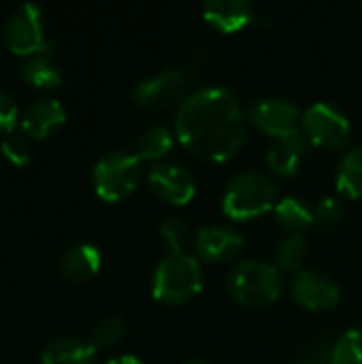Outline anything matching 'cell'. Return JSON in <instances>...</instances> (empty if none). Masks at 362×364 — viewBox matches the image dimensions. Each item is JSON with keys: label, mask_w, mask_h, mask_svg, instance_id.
<instances>
[{"label": "cell", "mask_w": 362, "mask_h": 364, "mask_svg": "<svg viewBox=\"0 0 362 364\" xmlns=\"http://www.w3.org/2000/svg\"><path fill=\"white\" fill-rule=\"evenodd\" d=\"M203 288V267L188 252L164 256L151 277V294L164 305H183Z\"/></svg>", "instance_id": "cell-3"}, {"label": "cell", "mask_w": 362, "mask_h": 364, "mask_svg": "<svg viewBox=\"0 0 362 364\" xmlns=\"http://www.w3.org/2000/svg\"><path fill=\"white\" fill-rule=\"evenodd\" d=\"M341 218L344 205L335 196H326L314 207V224H318L320 228H335L341 222Z\"/></svg>", "instance_id": "cell-27"}, {"label": "cell", "mask_w": 362, "mask_h": 364, "mask_svg": "<svg viewBox=\"0 0 362 364\" xmlns=\"http://www.w3.org/2000/svg\"><path fill=\"white\" fill-rule=\"evenodd\" d=\"M273 213H275V220L280 222V226L290 230L292 235H301V230H305L314 224V207H309V203L299 196L280 198Z\"/></svg>", "instance_id": "cell-18"}, {"label": "cell", "mask_w": 362, "mask_h": 364, "mask_svg": "<svg viewBox=\"0 0 362 364\" xmlns=\"http://www.w3.org/2000/svg\"><path fill=\"white\" fill-rule=\"evenodd\" d=\"M100 250L90 243H77L68 247L60 260V275L70 284L92 279L100 271Z\"/></svg>", "instance_id": "cell-16"}, {"label": "cell", "mask_w": 362, "mask_h": 364, "mask_svg": "<svg viewBox=\"0 0 362 364\" xmlns=\"http://www.w3.org/2000/svg\"><path fill=\"white\" fill-rule=\"evenodd\" d=\"M226 288L245 307H267L282 294V275L271 262L243 260L228 273Z\"/></svg>", "instance_id": "cell-4"}, {"label": "cell", "mask_w": 362, "mask_h": 364, "mask_svg": "<svg viewBox=\"0 0 362 364\" xmlns=\"http://www.w3.org/2000/svg\"><path fill=\"white\" fill-rule=\"evenodd\" d=\"M331 364H362V328L346 331L333 346Z\"/></svg>", "instance_id": "cell-23"}, {"label": "cell", "mask_w": 362, "mask_h": 364, "mask_svg": "<svg viewBox=\"0 0 362 364\" xmlns=\"http://www.w3.org/2000/svg\"><path fill=\"white\" fill-rule=\"evenodd\" d=\"M141 179V158L132 151L115 149L105 154L92 171L96 194L107 203L124 200Z\"/></svg>", "instance_id": "cell-5"}, {"label": "cell", "mask_w": 362, "mask_h": 364, "mask_svg": "<svg viewBox=\"0 0 362 364\" xmlns=\"http://www.w3.org/2000/svg\"><path fill=\"white\" fill-rule=\"evenodd\" d=\"M175 136L192 156L207 162H226L243 147L247 119L230 90L205 85L179 102Z\"/></svg>", "instance_id": "cell-1"}, {"label": "cell", "mask_w": 362, "mask_h": 364, "mask_svg": "<svg viewBox=\"0 0 362 364\" xmlns=\"http://www.w3.org/2000/svg\"><path fill=\"white\" fill-rule=\"evenodd\" d=\"M186 73L179 66H171L160 70L158 75H151L143 81H139L132 87V100L139 107L145 109H162V107H171L181 98L183 90H186Z\"/></svg>", "instance_id": "cell-8"}, {"label": "cell", "mask_w": 362, "mask_h": 364, "mask_svg": "<svg viewBox=\"0 0 362 364\" xmlns=\"http://www.w3.org/2000/svg\"><path fill=\"white\" fill-rule=\"evenodd\" d=\"M250 119L262 134H269L273 139L290 134V132L301 128V111H299V107L292 100L280 98V96L258 100L252 107Z\"/></svg>", "instance_id": "cell-10"}, {"label": "cell", "mask_w": 362, "mask_h": 364, "mask_svg": "<svg viewBox=\"0 0 362 364\" xmlns=\"http://www.w3.org/2000/svg\"><path fill=\"white\" fill-rule=\"evenodd\" d=\"M173 132L162 126V124H154L149 128H145L137 143H134V154L141 160H149V162H160L171 149H173Z\"/></svg>", "instance_id": "cell-21"}, {"label": "cell", "mask_w": 362, "mask_h": 364, "mask_svg": "<svg viewBox=\"0 0 362 364\" xmlns=\"http://www.w3.org/2000/svg\"><path fill=\"white\" fill-rule=\"evenodd\" d=\"M4 43L15 55H36L49 53V43L45 36L43 11L34 2L19 4L4 23Z\"/></svg>", "instance_id": "cell-7"}, {"label": "cell", "mask_w": 362, "mask_h": 364, "mask_svg": "<svg viewBox=\"0 0 362 364\" xmlns=\"http://www.w3.org/2000/svg\"><path fill=\"white\" fill-rule=\"evenodd\" d=\"M94 358L96 348L92 341L79 337H62L43 350L41 364H94Z\"/></svg>", "instance_id": "cell-17"}, {"label": "cell", "mask_w": 362, "mask_h": 364, "mask_svg": "<svg viewBox=\"0 0 362 364\" xmlns=\"http://www.w3.org/2000/svg\"><path fill=\"white\" fill-rule=\"evenodd\" d=\"M196 254L207 262L233 260L243 250V237L239 230L222 224L203 226L194 237Z\"/></svg>", "instance_id": "cell-12"}, {"label": "cell", "mask_w": 362, "mask_h": 364, "mask_svg": "<svg viewBox=\"0 0 362 364\" xmlns=\"http://www.w3.org/2000/svg\"><path fill=\"white\" fill-rule=\"evenodd\" d=\"M19 115L21 111L17 107V100L6 90H0V132H11L15 124H19Z\"/></svg>", "instance_id": "cell-28"}, {"label": "cell", "mask_w": 362, "mask_h": 364, "mask_svg": "<svg viewBox=\"0 0 362 364\" xmlns=\"http://www.w3.org/2000/svg\"><path fill=\"white\" fill-rule=\"evenodd\" d=\"M335 186L348 198H362V147H352L341 156Z\"/></svg>", "instance_id": "cell-19"}, {"label": "cell", "mask_w": 362, "mask_h": 364, "mask_svg": "<svg viewBox=\"0 0 362 364\" xmlns=\"http://www.w3.org/2000/svg\"><path fill=\"white\" fill-rule=\"evenodd\" d=\"M183 364H207V363H203V360H188V363H183Z\"/></svg>", "instance_id": "cell-31"}, {"label": "cell", "mask_w": 362, "mask_h": 364, "mask_svg": "<svg viewBox=\"0 0 362 364\" xmlns=\"http://www.w3.org/2000/svg\"><path fill=\"white\" fill-rule=\"evenodd\" d=\"M254 9L247 0H209L203 6V17L220 32H237L252 21Z\"/></svg>", "instance_id": "cell-15"}, {"label": "cell", "mask_w": 362, "mask_h": 364, "mask_svg": "<svg viewBox=\"0 0 362 364\" xmlns=\"http://www.w3.org/2000/svg\"><path fill=\"white\" fill-rule=\"evenodd\" d=\"M294 301L309 311H329L337 307L341 292L339 286L316 269H301L290 284Z\"/></svg>", "instance_id": "cell-9"}, {"label": "cell", "mask_w": 362, "mask_h": 364, "mask_svg": "<svg viewBox=\"0 0 362 364\" xmlns=\"http://www.w3.org/2000/svg\"><path fill=\"white\" fill-rule=\"evenodd\" d=\"M297 364H331V360H324L320 356H305V358H301Z\"/></svg>", "instance_id": "cell-30"}, {"label": "cell", "mask_w": 362, "mask_h": 364, "mask_svg": "<svg viewBox=\"0 0 362 364\" xmlns=\"http://www.w3.org/2000/svg\"><path fill=\"white\" fill-rule=\"evenodd\" d=\"M105 364H143L137 356H130V354H124V356H117V358H111Z\"/></svg>", "instance_id": "cell-29"}, {"label": "cell", "mask_w": 362, "mask_h": 364, "mask_svg": "<svg viewBox=\"0 0 362 364\" xmlns=\"http://www.w3.org/2000/svg\"><path fill=\"white\" fill-rule=\"evenodd\" d=\"M277 188L271 177L258 171L235 175L222 196V211L235 222H247L275 209Z\"/></svg>", "instance_id": "cell-2"}, {"label": "cell", "mask_w": 362, "mask_h": 364, "mask_svg": "<svg viewBox=\"0 0 362 364\" xmlns=\"http://www.w3.org/2000/svg\"><path fill=\"white\" fill-rule=\"evenodd\" d=\"M299 130L309 143L318 147H326V149H337L348 143L352 124L337 105L320 100L301 113Z\"/></svg>", "instance_id": "cell-6"}, {"label": "cell", "mask_w": 362, "mask_h": 364, "mask_svg": "<svg viewBox=\"0 0 362 364\" xmlns=\"http://www.w3.org/2000/svg\"><path fill=\"white\" fill-rule=\"evenodd\" d=\"M21 77L41 90H53L62 83V70L49 53H36L21 64Z\"/></svg>", "instance_id": "cell-20"}, {"label": "cell", "mask_w": 362, "mask_h": 364, "mask_svg": "<svg viewBox=\"0 0 362 364\" xmlns=\"http://www.w3.org/2000/svg\"><path fill=\"white\" fill-rule=\"evenodd\" d=\"M64 122H66V109L55 98H36L19 115L21 132H26L32 139L49 136Z\"/></svg>", "instance_id": "cell-13"}, {"label": "cell", "mask_w": 362, "mask_h": 364, "mask_svg": "<svg viewBox=\"0 0 362 364\" xmlns=\"http://www.w3.org/2000/svg\"><path fill=\"white\" fill-rule=\"evenodd\" d=\"M309 245L303 235H290L286 237L277 250H275V267L282 271H301L305 258H307Z\"/></svg>", "instance_id": "cell-22"}, {"label": "cell", "mask_w": 362, "mask_h": 364, "mask_svg": "<svg viewBox=\"0 0 362 364\" xmlns=\"http://www.w3.org/2000/svg\"><path fill=\"white\" fill-rule=\"evenodd\" d=\"M151 192L169 205L183 207L196 194V181L188 168L175 162H158L149 171Z\"/></svg>", "instance_id": "cell-11"}, {"label": "cell", "mask_w": 362, "mask_h": 364, "mask_svg": "<svg viewBox=\"0 0 362 364\" xmlns=\"http://www.w3.org/2000/svg\"><path fill=\"white\" fill-rule=\"evenodd\" d=\"M0 149L4 154V158L15 166L28 164L30 156H32V147H30V141L26 139V132H17V130H11L2 136Z\"/></svg>", "instance_id": "cell-24"}, {"label": "cell", "mask_w": 362, "mask_h": 364, "mask_svg": "<svg viewBox=\"0 0 362 364\" xmlns=\"http://www.w3.org/2000/svg\"><path fill=\"white\" fill-rule=\"evenodd\" d=\"M126 335V322L117 316H109L105 320H100L94 331H92V346L98 348H111L115 346L122 337Z\"/></svg>", "instance_id": "cell-25"}, {"label": "cell", "mask_w": 362, "mask_h": 364, "mask_svg": "<svg viewBox=\"0 0 362 364\" xmlns=\"http://www.w3.org/2000/svg\"><path fill=\"white\" fill-rule=\"evenodd\" d=\"M160 237L169 245L171 254H181L190 241V228L181 218H166L160 224Z\"/></svg>", "instance_id": "cell-26"}, {"label": "cell", "mask_w": 362, "mask_h": 364, "mask_svg": "<svg viewBox=\"0 0 362 364\" xmlns=\"http://www.w3.org/2000/svg\"><path fill=\"white\" fill-rule=\"evenodd\" d=\"M307 149V139L301 130H294L290 134L273 139L269 151H267V164L269 168L280 177H292L303 164Z\"/></svg>", "instance_id": "cell-14"}]
</instances>
